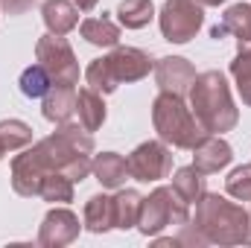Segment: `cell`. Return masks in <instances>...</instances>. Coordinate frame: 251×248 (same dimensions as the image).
<instances>
[{"mask_svg":"<svg viewBox=\"0 0 251 248\" xmlns=\"http://www.w3.org/2000/svg\"><path fill=\"white\" fill-rule=\"evenodd\" d=\"M201 6H219V3H225V0H199Z\"/></svg>","mask_w":251,"mask_h":248,"instance_id":"obj_33","label":"cell"},{"mask_svg":"<svg viewBox=\"0 0 251 248\" xmlns=\"http://www.w3.org/2000/svg\"><path fill=\"white\" fill-rule=\"evenodd\" d=\"M41 18H44L47 32H53V35H67L79 26V9L70 0H44Z\"/></svg>","mask_w":251,"mask_h":248,"instance_id":"obj_15","label":"cell"},{"mask_svg":"<svg viewBox=\"0 0 251 248\" xmlns=\"http://www.w3.org/2000/svg\"><path fill=\"white\" fill-rule=\"evenodd\" d=\"M76 237H79V216L67 207H53L38 228V243L47 248L70 246Z\"/></svg>","mask_w":251,"mask_h":248,"instance_id":"obj_10","label":"cell"},{"mask_svg":"<svg viewBox=\"0 0 251 248\" xmlns=\"http://www.w3.org/2000/svg\"><path fill=\"white\" fill-rule=\"evenodd\" d=\"M193 79H196V67L181 56H167V59H158V64H155V82L164 94L184 97V94H190Z\"/></svg>","mask_w":251,"mask_h":248,"instance_id":"obj_11","label":"cell"},{"mask_svg":"<svg viewBox=\"0 0 251 248\" xmlns=\"http://www.w3.org/2000/svg\"><path fill=\"white\" fill-rule=\"evenodd\" d=\"M152 123L158 137L167 143V146H176V149H193L207 131L199 125L196 114L184 105V97H176V94H158L155 102H152Z\"/></svg>","mask_w":251,"mask_h":248,"instance_id":"obj_4","label":"cell"},{"mask_svg":"<svg viewBox=\"0 0 251 248\" xmlns=\"http://www.w3.org/2000/svg\"><path fill=\"white\" fill-rule=\"evenodd\" d=\"M234 158V149L219 137V134H204L196 146H193V167L204 175L210 173H219L231 164Z\"/></svg>","mask_w":251,"mask_h":248,"instance_id":"obj_13","label":"cell"},{"mask_svg":"<svg viewBox=\"0 0 251 248\" xmlns=\"http://www.w3.org/2000/svg\"><path fill=\"white\" fill-rule=\"evenodd\" d=\"M32 143V128L24 120H3L0 123V146L3 152H21Z\"/></svg>","mask_w":251,"mask_h":248,"instance_id":"obj_24","label":"cell"},{"mask_svg":"<svg viewBox=\"0 0 251 248\" xmlns=\"http://www.w3.org/2000/svg\"><path fill=\"white\" fill-rule=\"evenodd\" d=\"M246 246H251V228H249V243H246Z\"/></svg>","mask_w":251,"mask_h":248,"instance_id":"obj_34","label":"cell"},{"mask_svg":"<svg viewBox=\"0 0 251 248\" xmlns=\"http://www.w3.org/2000/svg\"><path fill=\"white\" fill-rule=\"evenodd\" d=\"M105 62L111 67V76L117 79V85L120 82H137V79L149 76V70L155 67V62L149 59V53H143L137 47H114L105 56Z\"/></svg>","mask_w":251,"mask_h":248,"instance_id":"obj_12","label":"cell"},{"mask_svg":"<svg viewBox=\"0 0 251 248\" xmlns=\"http://www.w3.org/2000/svg\"><path fill=\"white\" fill-rule=\"evenodd\" d=\"M231 76L237 79L243 102L251 105V50H240L237 53V59L231 62Z\"/></svg>","mask_w":251,"mask_h":248,"instance_id":"obj_28","label":"cell"},{"mask_svg":"<svg viewBox=\"0 0 251 248\" xmlns=\"http://www.w3.org/2000/svg\"><path fill=\"white\" fill-rule=\"evenodd\" d=\"M79 32L94 47H117L120 44V26L108 15H102V18H85L79 24Z\"/></svg>","mask_w":251,"mask_h":248,"instance_id":"obj_18","label":"cell"},{"mask_svg":"<svg viewBox=\"0 0 251 248\" xmlns=\"http://www.w3.org/2000/svg\"><path fill=\"white\" fill-rule=\"evenodd\" d=\"M50 85H53V76L47 73L44 64H29V67L21 73V94L29 97V99L44 97V94L50 91Z\"/></svg>","mask_w":251,"mask_h":248,"instance_id":"obj_25","label":"cell"},{"mask_svg":"<svg viewBox=\"0 0 251 248\" xmlns=\"http://www.w3.org/2000/svg\"><path fill=\"white\" fill-rule=\"evenodd\" d=\"M76 114H79V125L88 131H97L105 123V102L102 94H97L94 88H82L76 94Z\"/></svg>","mask_w":251,"mask_h":248,"instance_id":"obj_19","label":"cell"},{"mask_svg":"<svg viewBox=\"0 0 251 248\" xmlns=\"http://www.w3.org/2000/svg\"><path fill=\"white\" fill-rule=\"evenodd\" d=\"M91 173L97 175V181H100L102 187H108V190H117V187L126 184L128 164H126L123 155H117V152H102V155H97V158H94V167H91Z\"/></svg>","mask_w":251,"mask_h":248,"instance_id":"obj_16","label":"cell"},{"mask_svg":"<svg viewBox=\"0 0 251 248\" xmlns=\"http://www.w3.org/2000/svg\"><path fill=\"white\" fill-rule=\"evenodd\" d=\"M184 222H190V204L173 187H155L140 201L137 228L143 237H155L167 225H184Z\"/></svg>","mask_w":251,"mask_h":248,"instance_id":"obj_5","label":"cell"},{"mask_svg":"<svg viewBox=\"0 0 251 248\" xmlns=\"http://www.w3.org/2000/svg\"><path fill=\"white\" fill-rule=\"evenodd\" d=\"M0 6H3L6 15H24L32 6V0H0Z\"/></svg>","mask_w":251,"mask_h":248,"instance_id":"obj_31","label":"cell"},{"mask_svg":"<svg viewBox=\"0 0 251 248\" xmlns=\"http://www.w3.org/2000/svg\"><path fill=\"white\" fill-rule=\"evenodd\" d=\"M196 225L216 246H243L249 243L251 213L243 204L228 201L219 193H204L196 201Z\"/></svg>","mask_w":251,"mask_h":248,"instance_id":"obj_3","label":"cell"},{"mask_svg":"<svg viewBox=\"0 0 251 248\" xmlns=\"http://www.w3.org/2000/svg\"><path fill=\"white\" fill-rule=\"evenodd\" d=\"M85 228L91 234H105L108 228H114V196L97 193L88 198L85 204Z\"/></svg>","mask_w":251,"mask_h":248,"instance_id":"obj_17","label":"cell"},{"mask_svg":"<svg viewBox=\"0 0 251 248\" xmlns=\"http://www.w3.org/2000/svg\"><path fill=\"white\" fill-rule=\"evenodd\" d=\"M73 3H76V9H79V12H91L100 0H73Z\"/></svg>","mask_w":251,"mask_h":248,"instance_id":"obj_32","label":"cell"},{"mask_svg":"<svg viewBox=\"0 0 251 248\" xmlns=\"http://www.w3.org/2000/svg\"><path fill=\"white\" fill-rule=\"evenodd\" d=\"M225 190L228 196L240 198V201H251V164L237 167L228 178H225Z\"/></svg>","mask_w":251,"mask_h":248,"instance_id":"obj_29","label":"cell"},{"mask_svg":"<svg viewBox=\"0 0 251 248\" xmlns=\"http://www.w3.org/2000/svg\"><path fill=\"white\" fill-rule=\"evenodd\" d=\"M38 196L44 198V201H59V204H64V201H73V181L64 175V173H47L44 175V181H41V190H38Z\"/></svg>","mask_w":251,"mask_h":248,"instance_id":"obj_26","label":"cell"},{"mask_svg":"<svg viewBox=\"0 0 251 248\" xmlns=\"http://www.w3.org/2000/svg\"><path fill=\"white\" fill-rule=\"evenodd\" d=\"M38 152L44 155L47 167L56 170V173H64L73 184L76 181H85L91 175V152H94V137L88 134V128H79L73 123H59V128L38 140L35 143Z\"/></svg>","mask_w":251,"mask_h":248,"instance_id":"obj_2","label":"cell"},{"mask_svg":"<svg viewBox=\"0 0 251 248\" xmlns=\"http://www.w3.org/2000/svg\"><path fill=\"white\" fill-rule=\"evenodd\" d=\"M117 15L126 29H143L155 18V6H152V0H123L117 6Z\"/></svg>","mask_w":251,"mask_h":248,"instance_id":"obj_23","label":"cell"},{"mask_svg":"<svg viewBox=\"0 0 251 248\" xmlns=\"http://www.w3.org/2000/svg\"><path fill=\"white\" fill-rule=\"evenodd\" d=\"M76 85L70 82H53L50 91L44 94V117L50 123H70V117L76 114Z\"/></svg>","mask_w":251,"mask_h":248,"instance_id":"obj_14","label":"cell"},{"mask_svg":"<svg viewBox=\"0 0 251 248\" xmlns=\"http://www.w3.org/2000/svg\"><path fill=\"white\" fill-rule=\"evenodd\" d=\"M85 82H88V88H94V91L102 94V97L117 91V79L111 76V67H108V62H105V56H102V59H94V62L88 64Z\"/></svg>","mask_w":251,"mask_h":248,"instance_id":"obj_27","label":"cell"},{"mask_svg":"<svg viewBox=\"0 0 251 248\" xmlns=\"http://www.w3.org/2000/svg\"><path fill=\"white\" fill-rule=\"evenodd\" d=\"M47 173H53V170L47 167V161H44V155L38 152V146L29 143V146L21 149V155H15V161H12V187H15V193H18V196H26V198L38 196L41 181H44Z\"/></svg>","mask_w":251,"mask_h":248,"instance_id":"obj_9","label":"cell"},{"mask_svg":"<svg viewBox=\"0 0 251 248\" xmlns=\"http://www.w3.org/2000/svg\"><path fill=\"white\" fill-rule=\"evenodd\" d=\"M190 111L207 134H225L240 123V111L231 99V88L219 70L196 73L190 85Z\"/></svg>","mask_w":251,"mask_h":248,"instance_id":"obj_1","label":"cell"},{"mask_svg":"<svg viewBox=\"0 0 251 248\" xmlns=\"http://www.w3.org/2000/svg\"><path fill=\"white\" fill-rule=\"evenodd\" d=\"M161 32L170 44H187L204 24V12L199 0H167L158 15Z\"/></svg>","mask_w":251,"mask_h":248,"instance_id":"obj_6","label":"cell"},{"mask_svg":"<svg viewBox=\"0 0 251 248\" xmlns=\"http://www.w3.org/2000/svg\"><path fill=\"white\" fill-rule=\"evenodd\" d=\"M176 246H207V237L199 231L196 222H184L181 225V234L176 237Z\"/></svg>","mask_w":251,"mask_h":248,"instance_id":"obj_30","label":"cell"},{"mask_svg":"<svg viewBox=\"0 0 251 248\" xmlns=\"http://www.w3.org/2000/svg\"><path fill=\"white\" fill-rule=\"evenodd\" d=\"M35 59L47 67L53 82H70V85L79 82V62L73 47L64 41V35H53V32L41 35L35 44Z\"/></svg>","mask_w":251,"mask_h":248,"instance_id":"obj_7","label":"cell"},{"mask_svg":"<svg viewBox=\"0 0 251 248\" xmlns=\"http://www.w3.org/2000/svg\"><path fill=\"white\" fill-rule=\"evenodd\" d=\"M140 201L143 196L137 190H120L114 196V228L128 231L137 225V216H140Z\"/></svg>","mask_w":251,"mask_h":248,"instance_id":"obj_21","label":"cell"},{"mask_svg":"<svg viewBox=\"0 0 251 248\" xmlns=\"http://www.w3.org/2000/svg\"><path fill=\"white\" fill-rule=\"evenodd\" d=\"M126 164H128V175L134 181L149 184V181H161L173 173V152L167 149L164 140H146L126 158Z\"/></svg>","mask_w":251,"mask_h":248,"instance_id":"obj_8","label":"cell"},{"mask_svg":"<svg viewBox=\"0 0 251 248\" xmlns=\"http://www.w3.org/2000/svg\"><path fill=\"white\" fill-rule=\"evenodd\" d=\"M3 155H6V152H3V146H0V158H3Z\"/></svg>","mask_w":251,"mask_h":248,"instance_id":"obj_35","label":"cell"},{"mask_svg":"<svg viewBox=\"0 0 251 248\" xmlns=\"http://www.w3.org/2000/svg\"><path fill=\"white\" fill-rule=\"evenodd\" d=\"M222 29L237 38L240 50H251V6L237 3L222 15Z\"/></svg>","mask_w":251,"mask_h":248,"instance_id":"obj_20","label":"cell"},{"mask_svg":"<svg viewBox=\"0 0 251 248\" xmlns=\"http://www.w3.org/2000/svg\"><path fill=\"white\" fill-rule=\"evenodd\" d=\"M173 190L187 201V204H196L207 190H204V173H199L196 167H181L173 178Z\"/></svg>","mask_w":251,"mask_h":248,"instance_id":"obj_22","label":"cell"}]
</instances>
